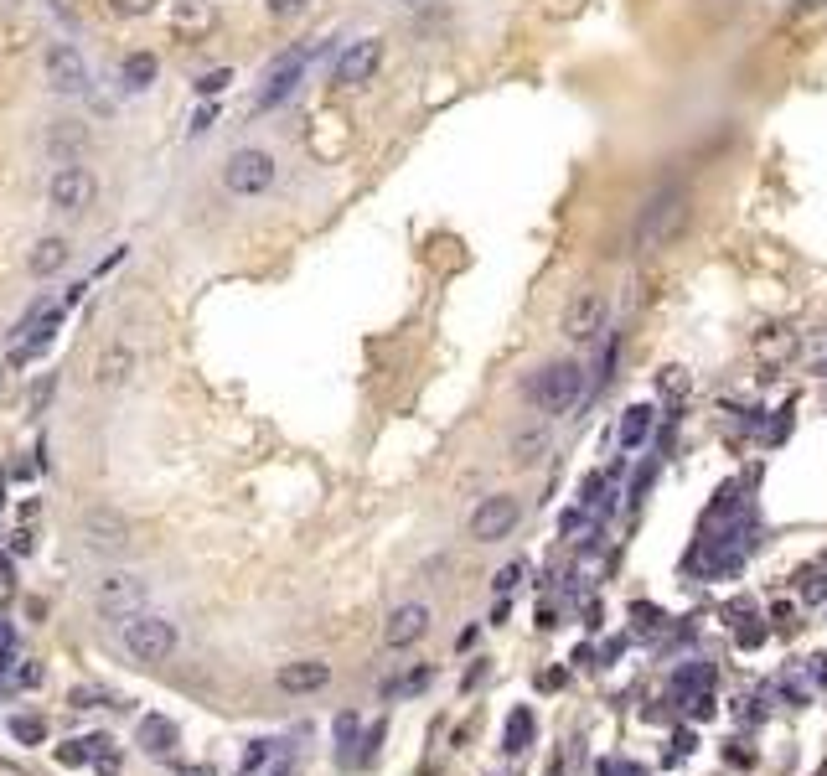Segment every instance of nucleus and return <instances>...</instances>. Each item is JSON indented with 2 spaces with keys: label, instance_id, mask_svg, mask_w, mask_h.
Wrapping results in <instances>:
<instances>
[{
  "label": "nucleus",
  "instance_id": "obj_38",
  "mask_svg": "<svg viewBox=\"0 0 827 776\" xmlns=\"http://www.w3.org/2000/svg\"><path fill=\"white\" fill-rule=\"evenodd\" d=\"M83 745H88V756H99V761L109 756V735H88Z\"/></svg>",
  "mask_w": 827,
  "mask_h": 776
},
{
  "label": "nucleus",
  "instance_id": "obj_34",
  "mask_svg": "<svg viewBox=\"0 0 827 776\" xmlns=\"http://www.w3.org/2000/svg\"><path fill=\"white\" fill-rule=\"evenodd\" d=\"M517 580H523V564H507V570H502V575H497L492 585H497V595H507V590H512Z\"/></svg>",
  "mask_w": 827,
  "mask_h": 776
},
{
  "label": "nucleus",
  "instance_id": "obj_37",
  "mask_svg": "<svg viewBox=\"0 0 827 776\" xmlns=\"http://www.w3.org/2000/svg\"><path fill=\"white\" fill-rule=\"evenodd\" d=\"M47 394H52V373H47V378H37V388H32V409H42V404H47Z\"/></svg>",
  "mask_w": 827,
  "mask_h": 776
},
{
  "label": "nucleus",
  "instance_id": "obj_9",
  "mask_svg": "<svg viewBox=\"0 0 827 776\" xmlns=\"http://www.w3.org/2000/svg\"><path fill=\"white\" fill-rule=\"evenodd\" d=\"M42 151H47L52 166H73V161H83L94 151V130H88L78 114H57L42 125Z\"/></svg>",
  "mask_w": 827,
  "mask_h": 776
},
{
  "label": "nucleus",
  "instance_id": "obj_18",
  "mask_svg": "<svg viewBox=\"0 0 827 776\" xmlns=\"http://www.w3.org/2000/svg\"><path fill=\"white\" fill-rule=\"evenodd\" d=\"M68 259H73V244L63 233H42L32 249H26V270H32L37 280H52V275H63L68 270Z\"/></svg>",
  "mask_w": 827,
  "mask_h": 776
},
{
  "label": "nucleus",
  "instance_id": "obj_42",
  "mask_svg": "<svg viewBox=\"0 0 827 776\" xmlns=\"http://www.w3.org/2000/svg\"><path fill=\"white\" fill-rule=\"evenodd\" d=\"M398 6H424V0H398Z\"/></svg>",
  "mask_w": 827,
  "mask_h": 776
},
{
  "label": "nucleus",
  "instance_id": "obj_2",
  "mask_svg": "<svg viewBox=\"0 0 827 776\" xmlns=\"http://www.w3.org/2000/svg\"><path fill=\"white\" fill-rule=\"evenodd\" d=\"M114 637L119 647L130 652L135 663H166L171 652H176V626L166 616H150V611H130V616H119L114 621Z\"/></svg>",
  "mask_w": 827,
  "mask_h": 776
},
{
  "label": "nucleus",
  "instance_id": "obj_15",
  "mask_svg": "<svg viewBox=\"0 0 827 776\" xmlns=\"http://www.w3.org/2000/svg\"><path fill=\"white\" fill-rule=\"evenodd\" d=\"M295 771V745L290 740H254L238 761V776H285Z\"/></svg>",
  "mask_w": 827,
  "mask_h": 776
},
{
  "label": "nucleus",
  "instance_id": "obj_28",
  "mask_svg": "<svg viewBox=\"0 0 827 776\" xmlns=\"http://www.w3.org/2000/svg\"><path fill=\"white\" fill-rule=\"evenodd\" d=\"M734 642H740L745 652H750V647H760V642H765V626H760L755 616H740V621H734Z\"/></svg>",
  "mask_w": 827,
  "mask_h": 776
},
{
  "label": "nucleus",
  "instance_id": "obj_41",
  "mask_svg": "<svg viewBox=\"0 0 827 776\" xmlns=\"http://www.w3.org/2000/svg\"><path fill=\"white\" fill-rule=\"evenodd\" d=\"M212 114H218V109H202V114L192 119V135H202V130H212Z\"/></svg>",
  "mask_w": 827,
  "mask_h": 776
},
{
  "label": "nucleus",
  "instance_id": "obj_11",
  "mask_svg": "<svg viewBox=\"0 0 827 776\" xmlns=\"http://www.w3.org/2000/svg\"><path fill=\"white\" fill-rule=\"evenodd\" d=\"M145 601H150V585L140 575H130V570H109L99 580V590H94V606L104 616H114V621L130 616V611H145Z\"/></svg>",
  "mask_w": 827,
  "mask_h": 776
},
{
  "label": "nucleus",
  "instance_id": "obj_26",
  "mask_svg": "<svg viewBox=\"0 0 827 776\" xmlns=\"http://www.w3.org/2000/svg\"><path fill=\"white\" fill-rule=\"evenodd\" d=\"M228 83H233V68H212V73H202V78L192 83V94H197V99H218Z\"/></svg>",
  "mask_w": 827,
  "mask_h": 776
},
{
  "label": "nucleus",
  "instance_id": "obj_16",
  "mask_svg": "<svg viewBox=\"0 0 827 776\" xmlns=\"http://www.w3.org/2000/svg\"><path fill=\"white\" fill-rule=\"evenodd\" d=\"M218 6L212 0H176L171 6V32L181 37V42H207L212 32H218Z\"/></svg>",
  "mask_w": 827,
  "mask_h": 776
},
{
  "label": "nucleus",
  "instance_id": "obj_39",
  "mask_svg": "<svg viewBox=\"0 0 827 776\" xmlns=\"http://www.w3.org/2000/svg\"><path fill=\"white\" fill-rule=\"evenodd\" d=\"M16 683H26V689H37V683H42V668L32 663V668H16Z\"/></svg>",
  "mask_w": 827,
  "mask_h": 776
},
{
  "label": "nucleus",
  "instance_id": "obj_22",
  "mask_svg": "<svg viewBox=\"0 0 827 776\" xmlns=\"http://www.w3.org/2000/svg\"><path fill=\"white\" fill-rule=\"evenodd\" d=\"M156 73H161V63H156V52H130L125 63H119V78H125V88H150L156 83Z\"/></svg>",
  "mask_w": 827,
  "mask_h": 776
},
{
  "label": "nucleus",
  "instance_id": "obj_32",
  "mask_svg": "<svg viewBox=\"0 0 827 776\" xmlns=\"http://www.w3.org/2000/svg\"><path fill=\"white\" fill-rule=\"evenodd\" d=\"M57 761H63V766H83V761H88V745H83V740L63 745V751H57Z\"/></svg>",
  "mask_w": 827,
  "mask_h": 776
},
{
  "label": "nucleus",
  "instance_id": "obj_23",
  "mask_svg": "<svg viewBox=\"0 0 827 776\" xmlns=\"http://www.w3.org/2000/svg\"><path fill=\"white\" fill-rule=\"evenodd\" d=\"M647 435H652V404H631L626 420H621V445H626V451H636Z\"/></svg>",
  "mask_w": 827,
  "mask_h": 776
},
{
  "label": "nucleus",
  "instance_id": "obj_21",
  "mask_svg": "<svg viewBox=\"0 0 827 776\" xmlns=\"http://www.w3.org/2000/svg\"><path fill=\"white\" fill-rule=\"evenodd\" d=\"M533 735H538V720H533V709H512V714H507L502 751H507V756H523L528 745H533Z\"/></svg>",
  "mask_w": 827,
  "mask_h": 776
},
{
  "label": "nucleus",
  "instance_id": "obj_25",
  "mask_svg": "<svg viewBox=\"0 0 827 776\" xmlns=\"http://www.w3.org/2000/svg\"><path fill=\"white\" fill-rule=\"evenodd\" d=\"M543 451H548V435H543V430H523V435L512 440V461H517V466H533Z\"/></svg>",
  "mask_w": 827,
  "mask_h": 776
},
{
  "label": "nucleus",
  "instance_id": "obj_30",
  "mask_svg": "<svg viewBox=\"0 0 827 776\" xmlns=\"http://www.w3.org/2000/svg\"><path fill=\"white\" fill-rule=\"evenodd\" d=\"M11 735H16L21 745H37V740L47 735V725H42V720H32V714H16V720H11Z\"/></svg>",
  "mask_w": 827,
  "mask_h": 776
},
{
  "label": "nucleus",
  "instance_id": "obj_6",
  "mask_svg": "<svg viewBox=\"0 0 827 776\" xmlns=\"http://www.w3.org/2000/svg\"><path fill=\"white\" fill-rule=\"evenodd\" d=\"M78 533H83L88 549H94V554H109V559H125V554L135 549V523L119 513V507H88L83 523H78Z\"/></svg>",
  "mask_w": 827,
  "mask_h": 776
},
{
  "label": "nucleus",
  "instance_id": "obj_27",
  "mask_svg": "<svg viewBox=\"0 0 827 776\" xmlns=\"http://www.w3.org/2000/svg\"><path fill=\"white\" fill-rule=\"evenodd\" d=\"M311 6H316V0H264V11H269L274 21H300Z\"/></svg>",
  "mask_w": 827,
  "mask_h": 776
},
{
  "label": "nucleus",
  "instance_id": "obj_8",
  "mask_svg": "<svg viewBox=\"0 0 827 776\" xmlns=\"http://www.w3.org/2000/svg\"><path fill=\"white\" fill-rule=\"evenodd\" d=\"M42 78H47L52 94L78 99V94H88V57H83L73 42H47V52H42Z\"/></svg>",
  "mask_w": 827,
  "mask_h": 776
},
{
  "label": "nucleus",
  "instance_id": "obj_20",
  "mask_svg": "<svg viewBox=\"0 0 827 776\" xmlns=\"http://www.w3.org/2000/svg\"><path fill=\"white\" fill-rule=\"evenodd\" d=\"M176 740H181V730L166 720V714H150V720H140V745H145V751L171 756V751H176Z\"/></svg>",
  "mask_w": 827,
  "mask_h": 776
},
{
  "label": "nucleus",
  "instance_id": "obj_24",
  "mask_svg": "<svg viewBox=\"0 0 827 776\" xmlns=\"http://www.w3.org/2000/svg\"><path fill=\"white\" fill-rule=\"evenodd\" d=\"M709 683H714V663H688V668L672 673V689L678 694H703Z\"/></svg>",
  "mask_w": 827,
  "mask_h": 776
},
{
  "label": "nucleus",
  "instance_id": "obj_10",
  "mask_svg": "<svg viewBox=\"0 0 827 776\" xmlns=\"http://www.w3.org/2000/svg\"><path fill=\"white\" fill-rule=\"evenodd\" d=\"M605 321H610V301H605V290L585 285V290H574L569 295V306H564V337L569 342H595L605 332Z\"/></svg>",
  "mask_w": 827,
  "mask_h": 776
},
{
  "label": "nucleus",
  "instance_id": "obj_14",
  "mask_svg": "<svg viewBox=\"0 0 827 776\" xmlns=\"http://www.w3.org/2000/svg\"><path fill=\"white\" fill-rule=\"evenodd\" d=\"M424 632H430V606L424 601H404V606H393L388 621H383V647H414Z\"/></svg>",
  "mask_w": 827,
  "mask_h": 776
},
{
  "label": "nucleus",
  "instance_id": "obj_3",
  "mask_svg": "<svg viewBox=\"0 0 827 776\" xmlns=\"http://www.w3.org/2000/svg\"><path fill=\"white\" fill-rule=\"evenodd\" d=\"M274 182H280V161H274L264 145H238V151L223 161V192L228 197L254 202V197H269Z\"/></svg>",
  "mask_w": 827,
  "mask_h": 776
},
{
  "label": "nucleus",
  "instance_id": "obj_31",
  "mask_svg": "<svg viewBox=\"0 0 827 776\" xmlns=\"http://www.w3.org/2000/svg\"><path fill=\"white\" fill-rule=\"evenodd\" d=\"M156 6H161V0H109V11L125 16V21H140V16H150Z\"/></svg>",
  "mask_w": 827,
  "mask_h": 776
},
{
  "label": "nucleus",
  "instance_id": "obj_12",
  "mask_svg": "<svg viewBox=\"0 0 827 776\" xmlns=\"http://www.w3.org/2000/svg\"><path fill=\"white\" fill-rule=\"evenodd\" d=\"M517 518H523V502L517 497H507V492H497V497H481L476 502V513H471V539L476 544H497V539H507V533L517 528Z\"/></svg>",
  "mask_w": 827,
  "mask_h": 776
},
{
  "label": "nucleus",
  "instance_id": "obj_5",
  "mask_svg": "<svg viewBox=\"0 0 827 776\" xmlns=\"http://www.w3.org/2000/svg\"><path fill=\"white\" fill-rule=\"evenodd\" d=\"M528 399L543 409V414H569L579 399H585V368L564 357V363H548L533 383H528Z\"/></svg>",
  "mask_w": 827,
  "mask_h": 776
},
{
  "label": "nucleus",
  "instance_id": "obj_17",
  "mask_svg": "<svg viewBox=\"0 0 827 776\" xmlns=\"http://www.w3.org/2000/svg\"><path fill=\"white\" fill-rule=\"evenodd\" d=\"M326 683H331V663H321V658H295L274 673V689L280 694H321Z\"/></svg>",
  "mask_w": 827,
  "mask_h": 776
},
{
  "label": "nucleus",
  "instance_id": "obj_35",
  "mask_svg": "<svg viewBox=\"0 0 827 776\" xmlns=\"http://www.w3.org/2000/svg\"><path fill=\"white\" fill-rule=\"evenodd\" d=\"M600 776H641L631 761H600Z\"/></svg>",
  "mask_w": 827,
  "mask_h": 776
},
{
  "label": "nucleus",
  "instance_id": "obj_7",
  "mask_svg": "<svg viewBox=\"0 0 827 776\" xmlns=\"http://www.w3.org/2000/svg\"><path fill=\"white\" fill-rule=\"evenodd\" d=\"M383 57H388L383 37H357V42H347L342 52H336V63H331V83H336V88H367V83L383 73Z\"/></svg>",
  "mask_w": 827,
  "mask_h": 776
},
{
  "label": "nucleus",
  "instance_id": "obj_19",
  "mask_svg": "<svg viewBox=\"0 0 827 776\" xmlns=\"http://www.w3.org/2000/svg\"><path fill=\"white\" fill-rule=\"evenodd\" d=\"M130 368H135V352L125 347V342H114V347H104L99 352V363H94V383L99 388H119L130 378Z\"/></svg>",
  "mask_w": 827,
  "mask_h": 776
},
{
  "label": "nucleus",
  "instance_id": "obj_29",
  "mask_svg": "<svg viewBox=\"0 0 827 776\" xmlns=\"http://www.w3.org/2000/svg\"><path fill=\"white\" fill-rule=\"evenodd\" d=\"M362 735V720L357 714H342V720H336V745H342V761H352V740Z\"/></svg>",
  "mask_w": 827,
  "mask_h": 776
},
{
  "label": "nucleus",
  "instance_id": "obj_40",
  "mask_svg": "<svg viewBox=\"0 0 827 776\" xmlns=\"http://www.w3.org/2000/svg\"><path fill=\"white\" fill-rule=\"evenodd\" d=\"M0 652H16V626L0 621Z\"/></svg>",
  "mask_w": 827,
  "mask_h": 776
},
{
  "label": "nucleus",
  "instance_id": "obj_33",
  "mask_svg": "<svg viewBox=\"0 0 827 776\" xmlns=\"http://www.w3.org/2000/svg\"><path fill=\"white\" fill-rule=\"evenodd\" d=\"M802 595H807V601H827V575H822V570H817V575H807Z\"/></svg>",
  "mask_w": 827,
  "mask_h": 776
},
{
  "label": "nucleus",
  "instance_id": "obj_1",
  "mask_svg": "<svg viewBox=\"0 0 827 776\" xmlns=\"http://www.w3.org/2000/svg\"><path fill=\"white\" fill-rule=\"evenodd\" d=\"M688 213H693V192H688V187H678V182L657 187L647 202H641V213H636V228H631V254L652 259V254L672 249V244H678V233L688 228Z\"/></svg>",
  "mask_w": 827,
  "mask_h": 776
},
{
  "label": "nucleus",
  "instance_id": "obj_13",
  "mask_svg": "<svg viewBox=\"0 0 827 776\" xmlns=\"http://www.w3.org/2000/svg\"><path fill=\"white\" fill-rule=\"evenodd\" d=\"M305 83V47H285L280 57L269 63L264 73V88H259V109H280L295 88Z\"/></svg>",
  "mask_w": 827,
  "mask_h": 776
},
{
  "label": "nucleus",
  "instance_id": "obj_36",
  "mask_svg": "<svg viewBox=\"0 0 827 776\" xmlns=\"http://www.w3.org/2000/svg\"><path fill=\"white\" fill-rule=\"evenodd\" d=\"M657 388H667V394H683V368H667V378H657Z\"/></svg>",
  "mask_w": 827,
  "mask_h": 776
},
{
  "label": "nucleus",
  "instance_id": "obj_4",
  "mask_svg": "<svg viewBox=\"0 0 827 776\" xmlns=\"http://www.w3.org/2000/svg\"><path fill=\"white\" fill-rule=\"evenodd\" d=\"M94 202H99V176L88 171L83 161L57 166L47 176V207L57 218H88V213H94Z\"/></svg>",
  "mask_w": 827,
  "mask_h": 776
}]
</instances>
